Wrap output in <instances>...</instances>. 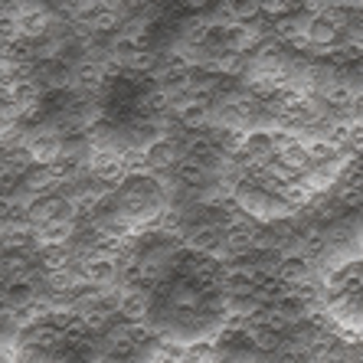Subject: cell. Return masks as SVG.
Returning <instances> with one entry per match:
<instances>
[{
	"label": "cell",
	"mask_w": 363,
	"mask_h": 363,
	"mask_svg": "<svg viewBox=\"0 0 363 363\" xmlns=\"http://www.w3.org/2000/svg\"><path fill=\"white\" fill-rule=\"evenodd\" d=\"M170 108H174L177 128H184V131H203V128H210V121H213L210 101L194 99V95H184V99H170Z\"/></svg>",
	"instance_id": "cell-1"
},
{
	"label": "cell",
	"mask_w": 363,
	"mask_h": 363,
	"mask_svg": "<svg viewBox=\"0 0 363 363\" xmlns=\"http://www.w3.org/2000/svg\"><path fill=\"white\" fill-rule=\"evenodd\" d=\"M184 161V144L177 138H161L157 144H151L147 151L141 154V167L144 174H157V170H170Z\"/></svg>",
	"instance_id": "cell-2"
},
{
	"label": "cell",
	"mask_w": 363,
	"mask_h": 363,
	"mask_svg": "<svg viewBox=\"0 0 363 363\" xmlns=\"http://www.w3.org/2000/svg\"><path fill=\"white\" fill-rule=\"evenodd\" d=\"M311 275H314V265L304 252L281 255L279 272H275V279H279L285 288H308L311 285Z\"/></svg>",
	"instance_id": "cell-3"
}]
</instances>
